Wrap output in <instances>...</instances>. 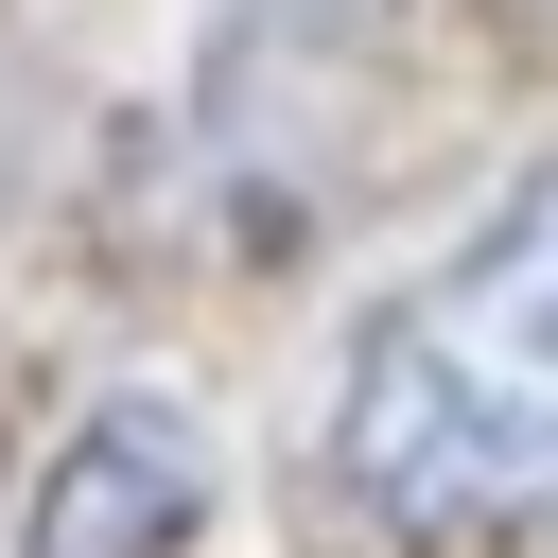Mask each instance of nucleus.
<instances>
[{"instance_id":"f03ea898","label":"nucleus","mask_w":558,"mask_h":558,"mask_svg":"<svg viewBox=\"0 0 558 558\" xmlns=\"http://www.w3.org/2000/svg\"><path fill=\"white\" fill-rule=\"evenodd\" d=\"M192 506H209L192 418H174V401H105V418L70 436V471H52V506H35V558H174Z\"/></svg>"},{"instance_id":"f257e3e1","label":"nucleus","mask_w":558,"mask_h":558,"mask_svg":"<svg viewBox=\"0 0 558 558\" xmlns=\"http://www.w3.org/2000/svg\"><path fill=\"white\" fill-rule=\"evenodd\" d=\"M314 471L384 558L558 541V174H523L471 244H436L349 331Z\"/></svg>"}]
</instances>
